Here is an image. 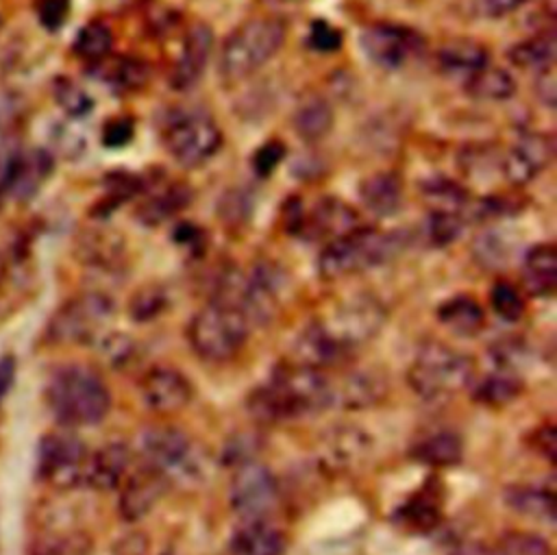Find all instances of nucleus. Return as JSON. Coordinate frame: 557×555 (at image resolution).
I'll use <instances>...</instances> for the list:
<instances>
[{"instance_id":"obj_13","label":"nucleus","mask_w":557,"mask_h":555,"mask_svg":"<svg viewBox=\"0 0 557 555\" xmlns=\"http://www.w3.org/2000/svg\"><path fill=\"white\" fill-rule=\"evenodd\" d=\"M144 405L157 416H176L194 398L191 381L172 366H152L139 379Z\"/></svg>"},{"instance_id":"obj_1","label":"nucleus","mask_w":557,"mask_h":555,"mask_svg":"<svg viewBox=\"0 0 557 555\" xmlns=\"http://www.w3.org/2000/svg\"><path fill=\"white\" fill-rule=\"evenodd\" d=\"M248 414L261 424L300 420L333 407V381L324 370L294 359L274 366L270 379L246 398Z\"/></svg>"},{"instance_id":"obj_18","label":"nucleus","mask_w":557,"mask_h":555,"mask_svg":"<svg viewBox=\"0 0 557 555\" xmlns=\"http://www.w3.org/2000/svg\"><path fill=\"white\" fill-rule=\"evenodd\" d=\"M359 226V215L350 205L337 198H322L313 205L311 211H305L300 235L329 244L337 237L352 233Z\"/></svg>"},{"instance_id":"obj_11","label":"nucleus","mask_w":557,"mask_h":555,"mask_svg":"<svg viewBox=\"0 0 557 555\" xmlns=\"http://www.w3.org/2000/svg\"><path fill=\"white\" fill-rule=\"evenodd\" d=\"M276 498L278 483L265 464L250 459L235 466L228 485V503L242 520L268 518L276 507Z\"/></svg>"},{"instance_id":"obj_41","label":"nucleus","mask_w":557,"mask_h":555,"mask_svg":"<svg viewBox=\"0 0 557 555\" xmlns=\"http://www.w3.org/2000/svg\"><path fill=\"white\" fill-rule=\"evenodd\" d=\"M113 48V33L111 28L100 22V20H94V22H87L78 33H76V39H74V52L89 61V63H98L102 59L109 57Z\"/></svg>"},{"instance_id":"obj_17","label":"nucleus","mask_w":557,"mask_h":555,"mask_svg":"<svg viewBox=\"0 0 557 555\" xmlns=\"http://www.w3.org/2000/svg\"><path fill=\"white\" fill-rule=\"evenodd\" d=\"M54 161L44 148L15 152L2 170V189L15 200H28L50 176Z\"/></svg>"},{"instance_id":"obj_54","label":"nucleus","mask_w":557,"mask_h":555,"mask_svg":"<svg viewBox=\"0 0 557 555\" xmlns=\"http://www.w3.org/2000/svg\"><path fill=\"white\" fill-rule=\"evenodd\" d=\"M135 135V124L131 118H113L102 126L100 141L107 148H122L126 146Z\"/></svg>"},{"instance_id":"obj_22","label":"nucleus","mask_w":557,"mask_h":555,"mask_svg":"<svg viewBox=\"0 0 557 555\" xmlns=\"http://www.w3.org/2000/svg\"><path fill=\"white\" fill-rule=\"evenodd\" d=\"M211 46H213V33L207 24L198 22L189 28V33L185 35V41H183V52L172 70V76H170V85L172 89H178V91H185L189 87H194L205 67H207V61H209V54H211Z\"/></svg>"},{"instance_id":"obj_61","label":"nucleus","mask_w":557,"mask_h":555,"mask_svg":"<svg viewBox=\"0 0 557 555\" xmlns=\"http://www.w3.org/2000/svg\"><path fill=\"white\" fill-rule=\"evenodd\" d=\"M4 272H7V263H4V257L0 255V283H2V279H4Z\"/></svg>"},{"instance_id":"obj_2","label":"nucleus","mask_w":557,"mask_h":555,"mask_svg":"<svg viewBox=\"0 0 557 555\" xmlns=\"http://www.w3.org/2000/svg\"><path fill=\"white\" fill-rule=\"evenodd\" d=\"M46 405L63 427H94L111 409L104 379L89 366L67 363L52 372L46 385Z\"/></svg>"},{"instance_id":"obj_8","label":"nucleus","mask_w":557,"mask_h":555,"mask_svg":"<svg viewBox=\"0 0 557 555\" xmlns=\"http://www.w3.org/2000/svg\"><path fill=\"white\" fill-rule=\"evenodd\" d=\"M170 155L185 168H198L209 161L220 144L222 133L213 118L200 109L178 111L163 131Z\"/></svg>"},{"instance_id":"obj_52","label":"nucleus","mask_w":557,"mask_h":555,"mask_svg":"<svg viewBox=\"0 0 557 555\" xmlns=\"http://www.w3.org/2000/svg\"><path fill=\"white\" fill-rule=\"evenodd\" d=\"M172 242L187 250L191 257H200L207 248V235L205 231L194 224V222H178L174 229H172Z\"/></svg>"},{"instance_id":"obj_33","label":"nucleus","mask_w":557,"mask_h":555,"mask_svg":"<svg viewBox=\"0 0 557 555\" xmlns=\"http://www.w3.org/2000/svg\"><path fill=\"white\" fill-rule=\"evenodd\" d=\"M359 198L370 213L379 218H389L396 213L403 200V183L389 172L370 174L359 185Z\"/></svg>"},{"instance_id":"obj_45","label":"nucleus","mask_w":557,"mask_h":555,"mask_svg":"<svg viewBox=\"0 0 557 555\" xmlns=\"http://www.w3.org/2000/svg\"><path fill=\"white\" fill-rule=\"evenodd\" d=\"M165 307H168V294L157 283H148L139 287L128 300V313L135 322L154 320L163 313Z\"/></svg>"},{"instance_id":"obj_25","label":"nucleus","mask_w":557,"mask_h":555,"mask_svg":"<svg viewBox=\"0 0 557 555\" xmlns=\"http://www.w3.org/2000/svg\"><path fill=\"white\" fill-rule=\"evenodd\" d=\"M141 202L135 218L146 226H157L178 213L191 198V192L183 183H144Z\"/></svg>"},{"instance_id":"obj_20","label":"nucleus","mask_w":557,"mask_h":555,"mask_svg":"<svg viewBox=\"0 0 557 555\" xmlns=\"http://www.w3.org/2000/svg\"><path fill=\"white\" fill-rule=\"evenodd\" d=\"M550 159L553 139L542 133H527L516 141V146L505 157L503 170L511 183L524 185L533 181L548 165Z\"/></svg>"},{"instance_id":"obj_42","label":"nucleus","mask_w":557,"mask_h":555,"mask_svg":"<svg viewBox=\"0 0 557 555\" xmlns=\"http://www.w3.org/2000/svg\"><path fill=\"white\" fill-rule=\"evenodd\" d=\"M494 555H553V548L548 540L535 531L511 529L500 535Z\"/></svg>"},{"instance_id":"obj_36","label":"nucleus","mask_w":557,"mask_h":555,"mask_svg":"<svg viewBox=\"0 0 557 555\" xmlns=\"http://www.w3.org/2000/svg\"><path fill=\"white\" fill-rule=\"evenodd\" d=\"M294 128L302 139H320L333 126V109L320 96H307L294 111Z\"/></svg>"},{"instance_id":"obj_5","label":"nucleus","mask_w":557,"mask_h":555,"mask_svg":"<svg viewBox=\"0 0 557 555\" xmlns=\"http://www.w3.org/2000/svg\"><path fill=\"white\" fill-rule=\"evenodd\" d=\"M400 244L403 239L396 233L359 226L324 246L318 270L324 279H344L389 261L400 250Z\"/></svg>"},{"instance_id":"obj_56","label":"nucleus","mask_w":557,"mask_h":555,"mask_svg":"<svg viewBox=\"0 0 557 555\" xmlns=\"http://www.w3.org/2000/svg\"><path fill=\"white\" fill-rule=\"evenodd\" d=\"M529 444L531 448L544 457L546 461H555V448H557V431L553 422H544L540 427H535V431L529 435Z\"/></svg>"},{"instance_id":"obj_44","label":"nucleus","mask_w":557,"mask_h":555,"mask_svg":"<svg viewBox=\"0 0 557 555\" xmlns=\"http://www.w3.org/2000/svg\"><path fill=\"white\" fill-rule=\"evenodd\" d=\"M424 198L431 205V211L459 213L461 207L468 202L466 189L448 178H433V181L424 183Z\"/></svg>"},{"instance_id":"obj_57","label":"nucleus","mask_w":557,"mask_h":555,"mask_svg":"<svg viewBox=\"0 0 557 555\" xmlns=\"http://www.w3.org/2000/svg\"><path fill=\"white\" fill-rule=\"evenodd\" d=\"M474 252L476 257L487 263V266H500L503 259L507 257L505 246L496 239L494 233H483L476 242H474Z\"/></svg>"},{"instance_id":"obj_9","label":"nucleus","mask_w":557,"mask_h":555,"mask_svg":"<svg viewBox=\"0 0 557 555\" xmlns=\"http://www.w3.org/2000/svg\"><path fill=\"white\" fill-rule=\"evenodd\" d=\"M139 455L146 466L172 479L191 477L198 472L196 451L189 435L174 424H148L137 440Z\"/></svg>"},{"instance_id":"obj_50","label":"nucleus","mask_w":557,"mask_h":555,"mask_svg":"<svg viewBox=\"0 0 557 555\" xmlns=\"http://www.w3.org/2000/svg\"><path fill=\"white\" fill-rule=\"evenodd\" d=\"M98 344H100L102 357H104L111 366H115V368L126 366L128 359H131L133 353H135L133 340H131L128 335H122V333H102V335L98 337Z\"/></svg>"},{"instance_id":"obj_39","label":"nucleus","mask_w":557,"mask_h":555,"mask_svg":"<svg viewBox=\"0 0 557 555\" xmlns=\"http://www.w3.org/2000/svg\"><path fill=\"white\" fill-rule=\"evenodd\" d=\"M144 189L141 176H135L133 172H109L104 176V196L94 207L91 215L104 218L109 215L117 205L131 200L133 196H139Z\"/></svg>"},{"instance_id":"obj_51","label":"nucleus","mask_w":557,"mask_h":555,"mask_svg":"<svg viewBox=\"0 0 557 555\" xmlns=\"http://www.w3.org/2000/svg\"><path fill=\"white\" fill-rule=\"evenodd\" d=\"M307 44H309L311 50L322 52V54H329V52L339 50V46H342V33H339V28H335L333 24H329V22H324V20H315V22H311V26H309Z\"/></svg>"},{"instance_id":"obj_58","label":"nucleus","mask_w":557,"mask_h":555,"mask_svg":"<svg viewBox=\"0 0 557 555\" xmlns=\"http://www.w3.org/2000/svg\"><path fill=\"white\" fill-rule=\"evenodd\" d=\"M524 0H476V11L483 17H503L513 13Z\"/></svg>"},{"instance_id":"obj_35","label":"nucleus","mask_w":557,"mask_h":555,"mask_svg":"<svg viewBox=\"0 0 557 555\" xmlns=\"http://www.w3.org/2000/svg\"><path fill=\"white\" fill-rule=\"evenodd\" d=\"M28 555H94V540L83 529H63L33 540Z\"/></svg>"},{"instance_id":"obj_14","label":"nucleus","mask_w":557,"mask_h":555,"mask_svg":"<svg viewBox=\"0 0 557 555\" xmlns=\"http://www.w3.org/2000/svg\"><path fill=\"white\" fill-rule=\"evenodd\" d=\"M361 48L372 63L385 70H396L418 54L422 39L407 26L372 24L361 33Z\"/></svg>"},{"instance_id":"obj_24","label":"nucleus","mask_w":557,"mask_h":555,"mask_svg":"<svg viewBox=\"0 0 557 555\" xmlns=\"http://www.w3.org/2000/svg\"><path fill=\"white\" fill-rule=\"evenodd\" d=\"M389 383L374 370H352L333 383V405L344 409H370L387 398Z\"/></svg>"},{"instance_id":"obj_29","label":"nucleus","mask_w":557,"mask_h":555,"mask_svg":"<svg viewBox=\"0 0 557 555\" xmlns=\"http://www.w3.org/2000/svg\"><path fill=\"white\" fill-rule=\"evenodd\" d=\"M411 459L429 468H448L461 461L463 440L450 429H435L418 437L409 448Z\"/></svg>"},{"instance_id":"obj_27","label":"nucleus","mask_w":557,"mask_h":555,"mask_svg":"<svg viewBox=\"0 0 557 555\" xmlns=\"http://www.w3.org/2000/svg\"><path fill=\"white\" fill-rule=\"evenodd\" d=\"M490 65L487 50L472 39H453L437 52V67L453 81H470L476 72Z\"/></svg>"},{"instance_id":"obj_62","label":"nucleus","mask_w":557,"mask_h":555,"mask_svg":"<svg viewBox=\"0 0 557 555\" xmlns=\"http://www.w3.org/2000/svg\"><path fill=\"white\" fill-rule=\"evenodd\" d=\"M268 4H292V2H298V0H265Z\"/></svg>"},{"instance_id":"obj_4","label":"nucleus","mask_w":557,"mask_h":555,"mask_svg":"<svg viewBox=\"0 0 557 555\" xmlns=\"http://www.w3.org/2000/svg\"><path fill=\"white\" fill-rule=\"evenodd\" d=\"M250 322L233 303L211 298L187 324L194 355L207 363L233 361L248 342Z\"/></svg>"},{"instance_id":"obj_31","label":"nucleus","mask_w":557,"mask_h":555,"mask_svg":"<svg viewBox=\"0 0 557 555\" xmlns=\"http://www.w3.org/2000/svg\"><path fill=\"white\" fill-rule=\"evenodd\" d=\"M503 498L509 509L520 516L553 522L555 520V490L542 483H518L507 485Z\"/></svg>"},{"instance_id":"obj_30","label":"nucleus","mask_w":557,"mask_h":555,"mask_svg":"<svg viewBox=\"0 0 557 555\" xmlns=\"http://www.w3.org/2000/svg\"><path fill=\"white\" fill-rule=\"evenodd\" d=\"M524 285L533 296L548 298L557 289V248L550 242L535 244L527 250L524 263Z\"/></svg>"},{"instance_id":"obj_55","label":"nucleus","mask_w":557,"mask_h":555,"mask_svg":"<svg viewBox=\"0 0 557 555\" xmlns=\"http://www.w3.org/2000/svg\"><path fill=\"white\" fill-rule=\"evenodd\" d=\"M285 157V146L276 139L263 144L255 157H252V170L259 174V176H268L274 172V168L281 163V159Z\"/></svg>"},{"instance_id":"obj_34","label":"nucleus","mask_w":557,"mask_h":555,"mask_svg":"<svg viewBox=\"0 0 557 555\" xmlns=\"http://www.w3.org/2000/svg\"><path fill=\"white\" fill-rule=\"evenodd\" d=\"M522 390L524 381L518 372L494 368L487 377L472 385V398L483 407L500 409L511 405L522 394Z\"/></svg>"},{"instance_id":"obj_40","label":"nucleus","mask_w":557,"mask_h":555,"mask_svg":"<svg viewBox=\"0 0 557 555\" xmlns=\"http://www.w3.org/2000/svg\"><path fill=\"white\" fill-rule=\"evenodd\" d=\"M466 91L481 100H507L516 91V83L509 72L500 67L485 65L481 72H476L470 81L463 83Z\"/></svg>"},{"instance_id":"obj_46","label":"nucleus","mask_w":557,"mask_h":555,"mask_svg":"<svg viewBox=\"0 0 557 555\" xmlns=\"http://www.w3.org/2000/svg\"><path fill=\"white\" fill-rule=\"evenodd\" d=\"M463 229V220L455 211H431L424 222V239L431 246H448L459 237Z\"/></svg>"},{"instance_id":"obj_21","label":"nucleus","mask_w":557,"mask_h":555,"mask_svg":"<svg viewBox=\"0 0 557 555\" xmlns=\"http://www.w3.org/2000/svg\"><path fill=\"white\" fill-rule=\"evenodd\" d=\"M133 451L122 442H109L96 453H89L83 485H89L100 492H109L122 485L131 472Z\"/></svg>"},{"instance_id":"obj_47","label":"nucleus","mask_w":557,"mask_h":555,"mask_svg":"<svg viewBox=\"0 0 557 555\" xmlns=\"http://www.w3.org/2000/svg\"><path fill=\"white\" fill-rule=\"evenodd\" d=\"M490 303H492L494 313L505 322H518L527 309L522 292L509 281H496L492 285Z\"/></svg>"},{"instance_id":"obj_37","label":"nucleus","mask_w":557,"mask_h":555,"mask_svg":"<svg viewBox=\"0 0 557 555\" xmlns=\"http://www.w3.org/2000/svg\"><path fill=\"white\" fill-rule=\"evenodd\" d=\"M94 65L102 67L100 78L120 91L139 89L148 81V65L135 57H115L111 61L102 59Z\"/></svg>"},{"instance_id":"obj_26","label":"nucleus","mask_w":557,"mask_h":555,"mask_svg":"<svg viewBox=\"0 0 557 555\" xmlns=\"http://www.w3.org/2000/svg\"><path fill=\"white\" fill-rule=\"evenodd\" d=\"M76 257L96 270L115 272L126 259L124 237L107 229H89L76 237Z\"/></svg>"},{"instance_id":"obj_19","label":"nucleus","mask_w":557,"mask_h":555,"mask_svg":"<svg viewBox=\"0 0 557 555\" xmlns=\"http://www.w3.org/2000/svg\"><path fill=\"white\" fill-rule=\"evenodd\" d=\"M372 451V440L363 429L352 424L335 427L322 442L320 457L326 468L346 472L361 466Z\"/></svg>"},{"instance_id":"obj_3","label":"nucleus","mask_w":557,"mask_h":555,"mask_svg":"<svg viewBox=\"0 0 557 555\" xmlns=\"http://www.w3.org/2000/svg\"><path fill=\"white\" fill-rule=\"evenodd\" d=\"M407 383L422 400H448L474 383V359L442 340H429L418 348Z\"/></svg>"},{"instance_id":"obj_16","label":"nucleus","mask_w":557,"mask_h":555,"mask_svg":"<svg viewBox=\"0 0 557 555\" xmlns=\"http://www.w3.org/2000/svg\"><path fill=\"white\" fill-rule=\"evenodd\" d=\"M170 481L165 474L150 466H141L135 472H128L120 485L117 511L126 522H137L146 518L154 505L163 498Z\"/></svg>"},{"instance_id":"obj_38","label":"nucleus","mask_w":557,"mask_h":555,"mask_svg":"<svg viewBox=\"0 0 557 555\" xmlns=\"http://www.w3.org/2000/svg\"><path fill=\"white\" fill-rule=\"evenodd\" d=\"M509 59H511L513 65L524 67V70L544 72L548 67H553V59H555V37H553V33H542V35H535L527 41L516 44L509 50Z\"/></svg>"},{"instance_id":"obj_10","label":"nucleus","mask_w":557,"mask_h":555,"mask_svg":"<svg viewBox=\"0 0 557 555\" xmlns=\"http://www.w3.org/2000/svg\"><path fill=\"white\" fill-rule=\"evenodd\" d=\"M89 451L85 442L72 433L54 431L39 440L37 472L39 477L59 490L83 485Z\"/></svg>"},{"instance_id":"obj_12","label":"nucleus","mask_w":557,"mask_h":555,"mask_svg":"<svg viewBox=\"0 0 557 555\" xmlns=\"http://www.w3.org/2000/svg\"><path fill=\"white\" fill-rule=\"evenodd\" d=\"M329 335L342 344L350 355L366 342H370L385 324L383 305L368 294H359L344 300L329 318L318 320Z\"/></svg>"},{"instance_id":"obj_49","label":"nucleus","mask_w":557,"mask_h":555,"mask_svg":"<svg viewBox=\"0 0 557 555\" xmlns=\"http://www.w3.org/2000/svg\"><path fill=\"white\" fill-rule=\"evenodd\" d=\"M490 355H492V361H494L496 368L509 370V372H518V366L522 361H527L529 348H527V344L522 340H516V337H507L505 340L503 337V340H498L492 346Z\"/></svg>"},{"instance_id":"obj_48","label":"nucleus","mask_w":557,"mask_h":555,"mask_svg":"<svg viewBox=\"0 0 557 555\" xmlns=\"http://www.w3.org/2000/svg\"><path fill=\"white\" fill-rule=\"evenodd\" d=\"M250 211H252V196L246 187H235L224 192L218 205V213L222 222L231 226H242L248 220Z\"/></svg>"},{"instance_id":"obj_7","label":"nucleus","mask_w":557,"mask_h":555,"mask_svg":"<svg viewBox=\"0 0 557 555\" xmlns=\"http://www.w3.org/2000/svg\"><path fill=\"white\" fill-rule=\"evenodd\" d=\"M113 318V300L102 292H85L65 300L46 324V342L54 346L87 344L104 333Z\"/></svg>"},{"instance_id":"obj_15","label":"nucleus","mask_w":557,"mask_h":555,"mask_svg":"<svg viewBox=\"0 0 557 555\" xmlns=\"http://www.w3.org/2000/svg\"><path fill=\"white\" fill-rule=\"evenodd\" d=\"M446 492L440 477L431 474L394 511V522L411 533H429L444 520Z\"/></svg>"},{"instance_id":"obj_6","label":"nucleus","mask_w":557,"mask_h":555,"mask_svg":"<svg viewBox=\"0 0 557 555\" xmlns=\"http://www.w3.org/2000/svg\"><path fill=\"white\" fill-rule=\"evenodd\" d=\"M285 24L274 17H255L242 24L224 44L220 54V74L237 83L263 67L283 46Z\"/></svg>"},{"instance_id":"obj_60","label":"nucleus","mask_w":557,"mask_h":555,"mask_svg":"<svg viewBox=\"0 0 557 555\" xmlns=\"http://www.w3.org/2000/svg\"><path fill=\"white\" fill-rule=\"evenodd\" d=\"M540 81H537V96L546 102V107L555 104V76H553V67L540 72Z\"/></svg>"},{"instance_id":"obj_28","label":"nucleus","mask_w":557,"mask_h":555,"mask_svg":"<svg viewBox=\"0 0 557 555\" xmlns=\"http://www.w3.org/2000/svg\"><path fill=\"white\" fill-rule=\"evenodd\" d=\"M285 535L268 518L242 520L231 538V555H283Z\"/></svg>"},{"instance_id":"obj_43","label":"nucleus","mask_w":557,"mask_h":555,"mask_svg":"<svg viewBox=\"0 0 557 555\" xmlns=\"http://www.w3.org/2000/svg\"><path fill=\"white\" fill-rule=\"evenodd\" d=\"M52 98L70 118H85L94 109L91 96L67 76L52 81Z\"/></svg>"},{"instance_id":"obj_53","label":"nucleus","mask_w":557,"mask_h":555,"mask_svg":"<svg viewBox=\"0 0 557 555\" xmlns=\"http://www.w3.org/2000/svg\"><path fill=\"white\" fill-rule=\"evenodd\" d=\"M70 7H72L70 0H37L35 4L37 20L46 30L54 33L65 24L70 15Z\"/></svg>"},{"instance_id":"obj_23","label":"nucleus","mask_w":557,"mask_h":555,"mask_svg":"<svg viewBox=\"0 0 557 555\" xmlns=\"http://www.w3.org/2000/svg\"><path fill=\"white\" fill-rule=\"evenodd\" d=\"M350 357V353L337 344L329 331L315 320L307 324L294 340L292 359L318 370H326L329 366H339Z\"/></svg>"},{"instance_id":"obj_32","label":"nucleus","mask_w":557,"mask_h":555,"mask_svg":"<svg viewBox=\"0 0 557 555\" xmlns=\"http://www.w3.org/2000/svg\"><path fill=\"white\" fill-rule=\"evenodd\" d=\"M437 320L448 326L455 335L470 337L485 326V309L481 303L468 294H457L446 298L437 307Z\"/></svg>"},{"instance_id":"obj_59","label":"nucleus","mask_w":557,"mask_h":555,"mask_svg":"<svg viewBox=\"0 0 557 555\" xmlns=\"http://www.w3.org/2000/svg\"><path fill=\"white\" fill-rule=\"evenodd\" d=\"M13 379H15V359L13 355H2L0 357V400L11 390Z\"/></svg>"}]
</instances>
